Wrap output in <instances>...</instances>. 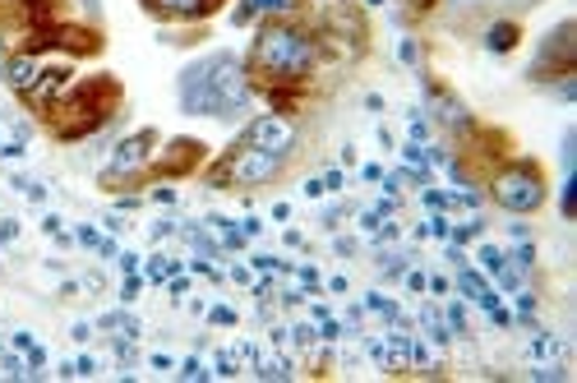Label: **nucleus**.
<instances>
[{
    "label": "nucleus",
    "mask_w": 577,
    "mask_h": 383,
    "mask_svg": "<svg viewBox=\"0 0 577 383\" xmlns=\"http://www.w3.org/2000/svg\"><path fill=\"white\" fill-rule=\"evenodd\" d=\"M323 65V42L310 24H300L296 14L286 18H259L255 42L245 51V74L255 92L273 88H310V79Z\"/></svg>",
    "instance_id": "obj_1"
},
{
    "label": "nucleus",
    "mask_w": 577,
    "mask_h": 383,
    "mask_svg": "<svg viewBox=\"0 0 577 383\" xmlns=\"http://www.w3.org/2000/svg\"><path fill=\"white\" fill-rule=\"evenodd\" d=\"M176 102L185 116H213V121H236L241 111L255 102L245 61L236 51H208L189 61L176 79Z\"/></svg>",
    "instance_id": "obj_2"
},
{
    "label": "nucleus",
    "mask_w": 577,
    "mask_h": 383,
    "mask_svg": "<svg viewBox=\"0 0 577 383\" xmlns=\"http://www.w3.org/2000/svg\"><path fill=\"white\" fill-rule=\"evenodd\" d=\"M121 107H125L121 79H111V74H88V79H74L65 88V98L47 111L42 125H47L51 139L79 144V139H93L98 129H107L115 116H121Z\"/></svg>",
    "instance_id": "obj_3"
},
{
    "label": "nucleus",
    "mask_w": 577,
    "mask_h": 383,
    "mask_svg": "<svg viewBox=\"0 0 577 383\" xmlns=\"http://www.w3.org/2000/svg\"><path fill=\"white\" fill-rule=\"evenodd\" d=\"M490 199L504 208L513 218H531L550 203V181H545V166L536 158H504L490 176H486Z\"/></svg>",
    "instance_id": "obj_4"
},
{
    "label": "nucleus",
    "mask_w": 577,
    "mask_h": 383,
    "mask_svg": "<svg viewBox=\"0 0 577 383\" xmlns=\"http://www.w3.org/2000/svg\"><path fill=\"white\" fill-rule=\"evenodd\" d=\"M292 158H273V152H255V148H241L231 144L222 158L204 162V185L208 189H263L286 176Z\"/></svg>",
    "instance_id": "obj_5"
},
{
    "label": "nucleus",
    "mask_w": 577,
    "mask_h": 383,
    "mask_svg": "<svg viewBox=\"0 0 577 383\" xmlns=\"http://www.w3.org/2000/svg\"><path fill=\"white\" fill-rule=\"evenodd\" d=\"M158 144H162L158 129H134V134H125V139L111 148V158L102 166V181L98 185L107 189V195H125L130 185L148 181V162H152V152H158Z\"/></svg>",
    "instance_id": "obj_6"
},
{
    "label": "nucleus",
    "mask_w": 577,
    "mask_h": 383,
    "mask_svg": "<svg viewBox=\"0 0 577 383\" xmlns=\"http://www.w3.org/2000/svg\"><path fill=\"white\" fill-rule=\"evenodd\" d=\"M573 74H577V24H573V18H564V24H554V28L541 37V47H536V61H531V70H527V79L554 88L560 79H573Z\"/></svg>",
    "instance_id": "obj_7"
},
{
    "label": "nucleus",
    "mask_w": 577,
    "mask_h": 383,
    "mask_svg": "<svg viewBox=\"0 0 577 383\" xmlns=\"http://www.w3.org/2000/svg\"><path fill=\"white\" fill-rule=\"evenodd\" d=\"M241 148H255V152H273V158H296V144H300V129L292 116H278V111H263V116L245 121V129L236 134Z\"/></svg>",
    "instance_id": "obj_8"
},
{
    "label": "nucleus",
    "mask_w": 577,
    "mask_h": 383,
    "mask_svg": "<svg viewBox=\"0 0 577 383\" xmlns=\"http://www.w3.org/2000/svg\"><path fill=\"white\" fill-rule=\"evenodd\" d=\"M204 162H208V144L181 134V139L158 144V152H152V162H148V181H185V176H199Z\"/></svg>",
    "instance_id": "obj_9"
},
{
    "label": "nucleus",
    "mask_w": 577,
    "mask_h": 383,
    "mask_svg": "<svg viewBox=\"0 0 577 383\" xmlns=\"http://www.w3.org/2000/svg\"><path fill=\"white\" fill-rule=\"evenodd\" d=\"M74 84V65L70 61H56V65H42V74H37V84L24 92V102H28V111H33V116L37 121H42L47 116V111L56 107V102H61L65 98V88Z\"/></svg>",
    "instance_id": "obj_10"
},
{
    "label": "nucleus",
    "mask_w": 577,
    "mask_h": 383,
    "mask_svg": "<svg viewBox=\"0 0 577 383\" xmlns=\"http://www.w3.org/2000/svg\"><path fill=\"white\" fill-rule=\"evenodd\" d=\"M426 98H430V111H434V121L444 125V129H467L471 125V111L462 107V98L453 88H444V84H434V79H426Z\"/></svg>",
    "instance_id": "obj_11"
},
{
    "label": "nucleus",
    "mask_w": 577,
    "mask_h": 383,
    "mask_svg": "<svg viewBox=\"0 0 577 383\" xmlns=\"http://www.w3.org/2000/svg\"><path fill=\"white\" fill-rule=\"evenodd\" d=\"M300 0H236V10H231V24L245 28V24H259V18H286L296 14Z\"/></svg>",
    "instance_id": "obj_12"
},
{
    "label": "nucleus",
    "mask_w": 577,
    "mask_h": 383,
    "mask_svg": "<svg viewBox=\"0 0 577 383\" xmlns=\"http://www.w3.org/2000/svg\"><path fill=\"white\" fill-rule=\"evenodd\" d=\"M37 74H42V55H28V51H10L5 65H0V79H5L19 98L37 84Z\"/></svg>",
    "instance_id": "obj_13"
},
{
    "label": "nucleus",
    "mask_w": 577,
    "mask_h": 383,
    "mask_svg": "<svg viewBox=\"0 0 577 383\" xmlns=\"http://www.w3.org/2000/svg\"><path fill=\"white\" fill-rule=\"evenodd\" d=\"M480 42H486L490 55H508V51H517V42H523V24H517V18H490Z\"/></svg>",
    "instance_id": "obj_14"
},
{
    "label": "nucleus",
    "mask_w": 577,
    "mask_h": 383,
    "mask_svg": "<svg viewBox=\"0 0 577 383\" xmlns=\"http://www.w3.org/2000/svg\"><path fill=\"white\" fill-rule=\"evenodd\" d=\"M457 292L467 296V300H476L480 310H494V305H499V292H494V286H490L486 277L476 273V268H467V259L457 263Z\"/></svg>",
    "instance_id": "obj_15"
},
{
    "label": "nucleus",
    "mask_w": 577,
    "mask_h": 383,
    "mask_svg": "<svg viewBox=\"0 0 577 383\" xmlns=\"http://www.w3.org/2000/svg\"><path fill=\"white\" fill-rule=\"evenodd\" d=\"M420 319H426V333H430L434 342H449V337H453V333H449V323H444V319H439L434 310H426V314H420Z\"/></svg>",
    "instance_id": "obj_16"
},
{
    "label": "nucleus",
    "mask_w": 577,
    "mask_h": 383,
    "mask_svg": "<svg viewBox=\"0 0 577 383\" xmlns=\"http://www.w3.org/2000/svg\"><path fill=\"white\" fill-rule=\"evenodd\" d=\"M379 273L383 277H402V273H407V259H402V255H383L379 259Z\"/></svg>",
    "instance_id": "obj_17"
},
{
    "label": "nucleus",
    "mask_w": 577,
    "mask_h": 383,
    "mask_svg": "<svg viewBox=\"0 0 577 383\" xmlns=\"http://www.w3.org/2000/svg\"><path fill=\"white\" fill-rule=\"evenodd\" d=\"M508 259H513V268H536V245H527V240H523Z\"/></svg>",
    "instance_id": "obj_18"
},
{
    "label": "nucleus",
    "mask_w": 577,
    "mask_h": 383,
    "mask_svg": "<svg viewBox=\"0 0 577 383\" xmlns=\"http://www.w3.org/2000/svg\"><path fill=\"white\" fill-rule=\"evenodd\" d=\"M397 55H402V61H407V65H416V61H420V47H416V37H402V42H397Z\"/></svg>",
    "instance_id": "obj_19"
},
{
    "label": "nucleus",
    "mask_w": 577,
    "mask_h": 383,
    "mask_svg": "<svg viewBox=\"0 0 577 383\" xmlns=\"http://www.w3.org/2000/svg\"><path fill=\"white\" fill-rule=\"evenodd\" d=\"M449 333H467V314H462V305H449Z\"/></svg>",
    "instance_id": "obj_20"
},
{
    "label": "nucleus",
    "mask_w": 577,
    "mask_h": 383,
    "mask_svg": "<svg viewBox=\"0 0 577 383\" xmlns=\"http://www.w3.org/2000/svg\"><path fill=\"white\" fill-rule=\"evenodd\" d=\"M139 286H144V277H139V273H130V282L121 286V300H134V296H139Z\"/></svg>",
    "instance_id": "obj_21"
},
{
    "label": "nucleus",
    "mask_w": 577,
    "mask_h": 383,
    "mask_svg": "<svg viewBox=\"0 0 577 383\" xmlns=\"http://www.w3.org/2000/svg\"><path fill=\"white\" fill-rule=\"evenodd\" d=\"M79 245H88V250H98V245H102V236L93 232V226H79Z\"/></svg>",
    "instance_id": "obj_22"
},
{
    "label": "nucleus",
    "mask_w": 577,
    "mask_h": 383,
    "mask_svg": "<svg viewBox=\"0 0 577 383\" xmlns=\"http://www.w3.org/2000/svg\"><path fill=\"white\" fill-rule=\"evenodd\" d=\"M402 277H407V286H412V292H426V273H416V268H412V273H402Z\"/></svg>",
    "instance_id": "obj_23"
},
{
    "label": "nucleus",
    "mask_w": 577,
    "mask_h": 383,
    "mask_svg": "<svg viewBox=\"0 0 577 383\" xmlns=\"http://www.w3.org/2000/svg\"><path fill=\"white\" fill-rule=\"evenodd\" d=\"M249 263H255L259 273H273V268H278V259H273V255H255V259H249Z\"/></svg>",
    "instance_id": "obj_24"
},
{
    "label": "nucleus",
    "mask_w": 577,
    "mask_h": 383,
    "mask_svg": "<svg viewBox=\"0 0 577 383\" xmlns=\"http://www.w3.org/2000/svg\"><path fill=\"white\" fill-rule=\"evenodd\" d=\"M181 379H204V366H199V360H185V366H181Z\"/></svg>",
    "instance_id": "obj_25"
},
{
    "label": "nucleus",
    "mask_w": 577,
    "mask_h": 383,
    "mask_svg": "<svg viewBox=\"0 0 577 383\" xmlns=\"http://www.w3.org/2000/svg\"><path fill=\"white\" fill-rule=\"evenodd\" d=\"M19 236V226L10 222V218H0V245H5V240H14Z\"/></svg>",
    "instance_id": "obj_26"
},
{
    "label": "nucleus",
    "mask_w": 577,
    "mask_h": 383,
    "mask_svg": "<svg viewBox=\"0 0 577 383\" xmlns=\"http://www.w3.org/2000/svg\"><path fill=\"white\" fill-rule=\"evenodd\" d=\"M434 5H439V0H407V10H412V14H430Z\"/></svg>",
    "instance_id": "obj_27"
},
{
    "label": "nucleus",
    "mask_w": 577,
    "mask_h": 383,
    "mask_svg": "<svg viewBox=\"0 0 577 383\" xmlns=\"http://www.w3.org/2000/svg\"><path fill=\"white\" fill-rule=\"evenodd\" d=\"M208 319H213V323H236V314H231V310H226V305H218V310H213V314H208Z\"/></svg>",
    "instance_id": "obj_28"
},
{
    "label": "nucleus",
    "mask_w": 577,
    "mask_h": 383,
    "mask_svg": "<svg viewBox=\"0 0 577 383\" xmlns=\"http://www.w3.org/2000/svg\"><path fill=\"white\" fill-rule=\"evenodd\" d=\"M121 268L125 273H139V255H121Z\"/></svg>",
    "instance_id": "obj_29"
},
{
    "label": "nucleus",
    "mask_w": 577,
    "mask_h": 383,
    "mask_svg": "<svg viewBox=\"0 0 577 383\" xmlns=\"http://www.w3.org/2000/svg\"><path fill=\"white\" fill-rule=\"evenodd\" d=\"M323 189H342V171H329V176H323Z\"/></svg>",
    "instance_id": "obj_30"
},
{
    "label": "nucleus",
    "mask_w": 577,
    "mask_h": 383,
    "mask_svg": "<svg viewBox=\"0 0 577 383\" xmlns=\"http://www.w3.org/2000/svg\"><path fill=\"white\" fill-rule=\"evenodd\" d=\"M449 5H453V10H476L480 0H449Z\"/></svg>",
    "instance_id": "obj_31"
},
{
    "label": "nucleus",
    "mask_w": 577,
    "mask_h": 383,
    "mask_svg": "<svg viewBox=\"0 0 577 383\" xmlns=\"http://www.w3.org/2000/svg\"><path fill=\"white\" fill-rule=\"evenodd\" d=\"M79 5H84L88 14H98V10H102V0H79Z\"/></svg>",
    "instance_id": "obj_32"
}]
</instances>
